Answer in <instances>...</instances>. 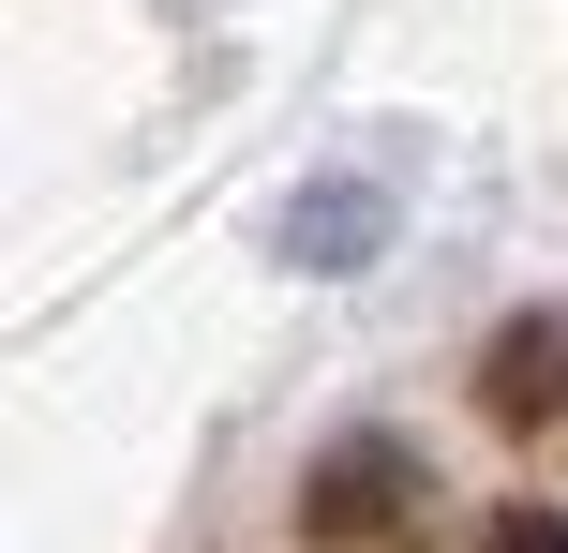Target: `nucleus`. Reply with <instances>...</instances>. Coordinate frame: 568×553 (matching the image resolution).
<instances>
[{
	"mask_svg": "<svg viewBox=\"0 0 568 553\" xmlns=\"http://www.w3.org/2000/svg\"><path fill=\"white\" fill-rule=\"evenodd\" d=\"M300 539L314 553H434V464L404 434H344L300 479Z\"/></svg>",
	"mask_w": 568,
	"mask_h": 553,
	"instance_id": "f257e3e1",
	"label": "nucleus"
},
{
	"mask_svg": "<svg viewBox=\"0 0 568 553\" xmlns=\"http://www.w3.org/2000/svg\"><path fill=\"white\" fill-rule=\"evenodd\" d=\"M479 419L524 449H568V315H509L479 345Z\"/></svg>",
	"mask_w": 568,
	"mask_h": 553,
	"instance_id": "f03ea898",
	"label": "nucleus"
},
{
	"mask_svg": "<svg viewBox=\"0 0 568 553\" xmlns=\"http://www.w3.org/2000/svg\"><path fill=\"white\" fill-rule=\"evenodd\" d=\"M270 255L284 269H374L389 255V180H300L270 209Z\"/></svg>",
	"mask_w": 568,
	"mask_h": 553,
	"instance_id": "7ed1b4c3",
	"label": "nucleus"
},
{
	"mask_svg": "<svg viewBox=\"0 0 568 553\" xmlns=\"http://www.w3.org/2000/svg\"><path fill=\"white\" fill-rule=\"evenodd\" d=\"M479 553H568V509H494Z\"/></svg>",
	"mask_w": 568,
	"mask_h": 553,
	"instance_id": "20e7f679",
	"label": "nucleus"
}]
</instances>
